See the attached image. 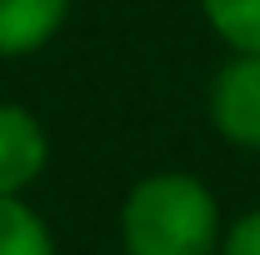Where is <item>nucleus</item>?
<instances>
[{"mask_svg":"<svg viewBox=\"0 0 260 255\" xmlns=\"http://www.w3.org/2000/svg\"><path fill=\"white\" fill-rule=\"evenodd\" d=\"M220 200L190 170L140 175L120 200L125 255H215L220 250Z\"/></svg>","mask_w":260,"mask_h":255,"instance_id":"nucleus-1","label":"nucleus"},{"mask_svg":"<svg viewBox=\"0 0 260 255\" xmlns=\"http://www.w3.org/2000/svg\"><path fill=\"white\" fill-rule=\"evenodd\" d=\"M210 125L235 150H260V55H230L215 70Z\"/></svg>","mask_w":260,"mask_h":255,"instance_id":"nucleus-2","label":"nucleus"},{"mask_svg":"<svg viewBox=\"0 0 260 255\" xmlns=\"http://www.w3.org/2000/svg\"><path fill=\"white\" fill-rule=\"evenodd\" d=\"M50 165V135L30 105L0 100V195H25Z\"/></svg>","mask_w":260,"mask_h":255,"instance_id":"nucleus-3","label":"nucleus"},{"mask_svg":"<svg viewBox=\"0 0 260 255\" xmlns=\"http://www.w3.org/2000/svg\"><path fill=\"white\" fill-rule=\"evenodd\" d=\"M75 0H0V60L45 50L65 30Z\"/></svg>","mask_w":260,"mask_h":255,"instance_id":"nucleus-4","label":"nucleus"},{"mask_svg":"<svg viewBox=\"0 0 260 255\" xmlns=\"http://www.w3.org/2000/svg\"><path fill=\"white\" fill-rule=\"evenodd\" d=\"M0 255H55V235L25 195H0Z\"/></svg>","mask_w":260,"mask_h":255,"instance_id":"nucleus-5","label":"nucleus"},{"mask_svg":"<svg viewBox=\"0 0 260 255\" xmlns=\"http://www.w3.org/2000/svg\"><path fill=\"white\" fill-rule=\"evenodd\" d=\"M200 15L230 55H260V0H200Z\"/></svg>","mask_w":260,"mask_h":255,"instance_id":"nucleus-6","label":"nucleus"},{"mask_svg":"<svg viewBox=\"0 0 260 255\" xmlns=\"http://www.w3.org/2000/svg\"><path fill=\"white\" fill-rule=\"evenodd\" d=\"M215 255H260V210H245L225 225L220 235V250Z\"/></svg>","mask_w":260,"mask_h":255,"instance_id":"nucleus-7","label":"nucleus"}]
</instances>
